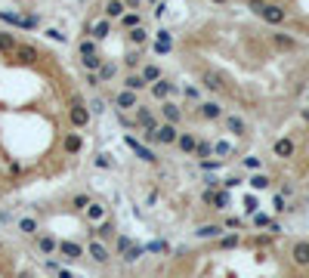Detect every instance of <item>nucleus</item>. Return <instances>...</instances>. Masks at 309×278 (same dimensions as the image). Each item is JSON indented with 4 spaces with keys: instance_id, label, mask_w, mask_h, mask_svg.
Masks as SVG:
<instances>
[{
    "instance_id": "nucleus-1",
    "label": "nucleus",
    "mask_w": 309,
    "mask_h": 278,
    "mask_svg": "<svg viewBox=\"0 0 309 278\" xmlns=\"http://www.w3.org/2000/svg\"><path fill=\"white\" fill-rule=\"evenodd\" d=\"M136 124L142 130H149V133H155L158 130V118H155V111L149 105H136Z\"/></svg>"
},
{
    "instance_id": "nucleus-2",
    "label": "nucleus",
    "mask_w": 309,
    "mask_h": 278,
    "mask_svg": "<svg viewBox=\"0 0 309 278\" xmlns=\"http://www.w3.org/2000/svg\"><path fill=\"white\" fill-rule=\"evenodd\" d=\"M272 152H275V158H294L297 145H294V139L281 136V139H275V142H272Z\"/></svg>"
},
{
    "instance_id": "nucleus-3",
    "label": "nucleus",
    "mask_w": 309,
    "mask_h": 278,
    "mask_svg": "<svg viewBox=\"0 0 309 278\" xmlns=\"http://www.w3.org/2000/svg\"><path fill=\"white\" fill-rule=\"evenodd\" d=\"M176 90H179L176 84H170L167 78H161V81H155V84H152V96H155V99H167L170 93H176Z\"/></svg>"
},
{
    "instance_id": "nucleus-4",
    "label": "nucleus",
    "mask_w": 309,
    "mask_h": 278,
    "mask_svg": "<svg viewBox=\"0 0 309 278\" xmlns=\"http://www.w3.org/2000/svg\"><path fill=\"white\" fill-rule=\"evenodd\" d=\"M223 124H226L229 133H235V136H244V133H247V124H244V118H238V115H223Z\"/></svg>"
},
{
    "instance_id": "nucleus-5",
    "label": "nucleus",
    "mask_w": 309,
    "mask_h": 278,
    "mask_svg": "<svg viewBox=\"0 0 309 278\" xmlns=\"http://www.w3.org/2000/svg\"><path fill=\"white\" fill-rule=\"evenodd\" d=\"M68 118H71V124H75V127H87V124H90V111H87L81 102H75V105H71V111H68Z\"/></svg>"
},
{
    "instance_id": "nucleus-6",
    "label": "nucleus",
    "mask_w": 309,
    "mask_h": 278,
    "mask_svg": "<svg viewBox=\"0 0 309 278\" xmlns=\"http://www.w3.org/2000/svg\"><path fill=\"white\" fill-rule=\"evenodd\" d=\"M176 127L173 124H164V127H158L155 130V142H161V145H170V142H176Z\"/></svg>"
},
{
    "instance_id": "nucleus-7",
    "label": "nucleus",
    "mask_w": 309,
    "mask_h": 278,
    "mask_svg": "<svg viewBox=\"0 0 309 278\" xmlns=\"http://www.w3.org/2000/svg\"><path fill=\"white\" fill-rule=\"evenodd\" d=\"M204 204H213L216 210H226L229 207V192H204Z\"/></svg>"
},
{
    "instance_id": "nucleus-8",
    "label": "nucleus",
    "mask_w": 309,
    "mask_h": 278,
    "mask_svg": "<svg viewBox=\"0 0 309 278\" xmlns=\"http://www.w3.org/2000/svg\"><path fill=\"white\" fill-rule=\"evenodd\" d=\"M108 34H112V22H108V19H99V22L90 25V37H93V41H105Z\"/></svg>"
},
{
    "instance_id": "nucleus-9",
    "label": "nucleus",
    "mask_w": 309,
    "mask_h": 278,
    "mask_svg": "<svg viewBox=\"0 0 309 278\" xmlns=\"http://www.w3.org/2000/svg\"><path fill=\"white\" fill-rule=\"evenodd\" d=\"M115 105H118V108H136V105H139V99H136V93H133V90H127V87H124L118 96H115Z\"/></svg>"
},
{
    "instance_id": "nucleus-10",
    "label": "nucleus",
    "mask_w": 309,
    "mask_h": 278,
    "mask_svg": "<svg viewBox=\"0 0 309 278\" xmlns=\"http://www.w3.org/2000/svg\"><path fill=\"white\" fill-rule=\"evenodd\" d=\"M290 256H294L297 266H309V241H300V244H294Z\"/></svg>"
},
{
    "instance_id": "nucleus-11",
    "label": "nucleus",
    "mask_w": 309,
    "mask_h": 278,
    "mask_svg": "<svg viewBox=\"0 0 309 278\" xmlns=\"http://www.w3.org/2000/svg\"><path fill=\"white\" fill-rule=\"evenodd\" d=\"M198 111H201V118H207V121H220L223 118V108L216 105V102H201Z\"/></svg>"
},
{
    "instance_id": "nucleus-12",
    "label": "nucleus",
    "mask_w": 309,
    "mask_h": 278,
    "mask_svg": "<svg viewBox=\"0 0 309 278\" xmlns=\"http://www.w3.org/2000/svg\"><path fill=\"white\" fill-rule=\"evenodd\" d=\"M201 84L207 87V90H213V93H220L226 84H223V78H220V74H216V71H204L201 74Z\"/></svg>"
},
{
    "instance_id": "nucleus-13",
    "label": "nucleus",
    "mask_w": 309,
    "mask_h": 278,
    "mask_svg": "<svg viewBox=\"0 0 309 278\" xmlns=\"http://www.w3.org/2000/svg\"><path fill=\"white\" fill-rule=\"evenodd\" d=\"M56 250H62V253H65V259H78V256L84 253V247H81V244H75V241H62V244H56Z\"/></svg>"
},
{
    "instance_id": "nucleus-14",
    "label": "nucleus",
    "mask_w": 309,
    "mask_h": 278,
    "mask_svg": "<svg viewBox=\"0 0 309 278\" xmlns=\"http://www.w3.org/2000/svg\"><path fill=\"white\" fill-rule=\"evenodd\" d=\"M81 148H84L81 133H68V136H65V155H78Z\"/></svg>"
},
{
    "instance_id": "nucleus-15",
    "label": "nucleus",
    "mask_w": 309,
    "mask_h": 278,
    "mask_svg": "<svg viewBox=\"0 0 309 278\" xmlns=\"http://www.w3.org/2000/svg\"><path fill=\"white\" fill-rule=\"evenodd\" d=\"M161 115H164V121H167V124H176L179 118H183V111H179V105H176V102H164Z\"/></svg>"
},
{
    "instance_id": "nucleus-16",
    "label": "nucleus",
    "mask_w": 309,
    "mask_h": 278,
    "mask_svg": "<svg viewBox=\"0 0 309 278\" xmlns=\"http://www.w3.org/2000/svg\"><path fill=\"white\" fill-rule=\"evenodd\" d=\"M176 145H179V152L192 155V152H195V145H198V139H195L192 133H179V136H176Z\"/></svg>"
},
{
    "instance_id": "nucleus-17",
    "label": "nucleus",
    "mask_w": 309,
    "mask_h": 278,
    "mask_svg": "<svg viewBox=\"0 0 309 278\" xmlns=\"http://www.w3.org/2000/svg\"><path fill=\"white\" fill-rule=\"evenodd\" d=\"M84 210H87V216H90V219H93V222H99V219H105V204H99V201H90V204H87V207H84Z\"/></svg>"
},
{
    "instance_id": "nucleus-18",
    "label": "nucleus",
    "mask_w": 309,
    "mask_h": 278,
    "mask_svg": "<svg viewBox=\"0 0 309 278\" xmlns=\"http://www.w3.org/2000/svg\"><path fill=\"white\" fill-rule=\"evenodd\" d=\"M272 44H275L278 50H294L297 47V41L290 34H272Z\"/></svg>"
},
{
    "instance_id": "nucleus-19",
    "label": "nucleus",
    "mask_w": 309,
    "mask_h": 278,
    "mask_svg": "<svg viewBox=\"0 0 309 278\" xmlns=\"http://www.w3.org/2000/svg\"><path fill=\"white\" fill-rule=\"evenodd\" d=\"M93 235H96V238H112V235H115V222H112V219H99V226H96Z\"/></svg>"
},
{
    "instance_id": "nucleus-20",
    "label": "nucleus",
    "mask_w": 309,
    "mask_h": 278,
    "mask_svg": "<svg viewBox=\"0 0 309 278\" xmlns=\"http://www.w3.org/2000/svg\"><path fill=\"white\" fill-rule=\"evenodd\" d=\"M105 16L108 19H121L124 16V0H108V4H105Z\"/></svg>"
},
{
    "instance_id": "nucleus-21",
    "label": "nucleus",
    "mask_w": 309,
    "mask_h": 278,
    "mask_svg": "<svg viewBox=\"0 0 309 278\" xmlns=\"http://www.w3.org/2000/svg\"><path fill=\"white\" fill-rule=\"evenodd\" d=\"M90 256H93L96 263H108V250H105V244H99V241L90 244Z\"/></svg>"
},
{
    "instance_id": "nucleus-22",
    "label": "nucleus",
    "mask_w": 309,
    "mask_h": 278,
    "mask_svg": "<svg viewBox=\"0 0 309 278\" xmlns=\"http://www.w3.org/2000/svg\"><path fill=\"white\" fill-rule=\"evenodd\" d=\"M127 41H130V44H145V41H149V31H145L142 25L130 28V31H127Z\"/></svg>"
},
{
    "instance_id": "nucleus-23",
    "label": "nucleus",
    "mask_w": 309,
    "mask_h": 278,
    "mask_svg": "<svg viewBox=\"0 0 309 278\" xmlns=\"http://www.w3.org/2000/svg\"><path fill=\"white\" fill-rule=\"evenodd\" d=\"M139 22H142V19H139V13H124V16H121V28H124V31L139 28Z\"/></svg>"
},
{
    "instance_id": "nucleus-24",
    "label": "nucleus",
    "mask_w": 309,
    "mask_h": 278,
    "mask_svg": "<svg viewBox=\"0 0 309 278\" xmlns=\"http://www.w3.org/2000/svg\"><path fill=\"white\" fill-rule=\"evenodd\" d=\"M139 78H142L145 84H155V81H161V68H158V65H145Z\"/></svg>"
},
{
    "instance_id": "nucleus-25",
    "label": "nucleus",
    "mask_w": 309,
    "mask_h": 278,
    "mask_svg": "<svg viewBox=\"0 0 309 278\" xmlns=\"http://www.w3.org/2000/svg\"><path fill=\"white\" fill-rule=\"evenodd\" d=\"M127 145H130V148H133V152H136L142 161H155V155H152V152H149V148H145L142 142H136V139H127Z\"/></svg>"
},
{
    "instance_id": "nucleus-26",
    "label": "nucleus",
    "mask_w": 309,
    "mask_h": 278,
    "mask_svg": "<svg viewBox=\"0 0 309 278\" xmlns=\"http://www.w3.org/2000/svg\"><path fill=\"white\" fill-rule=\"evenodd\" d=\"M81 65H84L87 71H99V65H102V56H99V53H93V56H84V59H81Z\"/></svg>"
},
{
    "instance_id": "nucleus-27",
    "label": "nucleus",
    "mask_w": 309,
    "mask_h": 278,
    "mask_svg": "<svg viewBox=\"0 0 309 278\" xmlns=\"http://www.w3.org/2000/svg\"><path fill=\"white\" fill-rule=\"evenodd\" d=\"M115 74H118V65H115V62H102V65H99V81H112Z\"/></svg>"
},
{
    "instance_id": "nucleus-28",
    "label": "nucleus",
    "mask_w": 309,
    "mask_h": 278,
    "mask_svg": "<svg viewBox=\"0 0 309 278\" xmlns=\"http://www.w3.org/2000/svg\"><path fill=\"white\" fill-rule=\"evenodd\" d=\"M269 182H272V179H269L266 173H253V176H250V189L263 192V189H269Z\"/></svg>"
},
{
    "instance_id": "nucleus-29",
    "label": "nucleus",
    "mask_w": 309,
    "mask_h": 278,
    "mask_svg": "<svg viewBox=\"0 0 309 278\" xmlns=\"http://www.w3.org/2000/svg\"><path fill=\"white\" fill-rule=\"evenodd\" d=\"M223 226H198V238H220Z\"/></svg>"
},
{
    "instance_id": "nucleus-30",
    "label": "nucleus",
    "mask_w": 309,
    "mask_h": 278,
    "mask_svg": "<svg viewBox=\"0 0 309 278\" xmlns=\"http://www.w3.org/2000/svg\"><path fill=\"white\" fill-rule=\"evenodd\" d=\"M124 87H127V90H133V93H139V90H145V81L139 78V74H130V78L124 81Z\"/></svg>"
},
{
    "instance_id": "nucleus-31",
    "label": "nucleus",
    "mask_w": 309,
    "mask_h": 278,
    "mask_svg": "<svg viewBox=\"0 0 309 278\" xmlns=\"http://www.w3.org/2000/svg\"><path fill=\"white\" fill-rule=\"evenodd\" d=\"M78 53H81V56H93V53H99V50H96V41H93V37H90V41H81V44H78Z\"/></svg>"
},
{
    "instance_id": "nucleus-32",
    "label": "nucleus",
    "mask_w": 309,
    "mask_h": 278,
    "mask_svg": "<svg viewBox=\"0 0 309 278\" xmlns=\"http://www.w3.org/2000/svg\"><path fill=\"white\" fill-rule=\"evenodd\" d=\"M16 56H19L22 62H31L34 56H38V50H34V47H16Z\"/></svg>"
},
{
    "instance_id": "nucleus-33",
    "label": "nucleus",
    "mask_w": 309,
    "mask_h": 278,
    "mask_svg": "<svg viewBox=\"0 0 309 278\" xmlns=\"http://www.w3.org/2000/svg\"><path fill=\"white\" fill-rule=\"evenodd\" d=\"M19 229H22L25 235H34V232H38V219H31V216H25V219L19 222Z\"/></svg>"
},
{
    "instance_id": "nucleus-34",
    "label": "nucleus",
    "mask_w": 309,
    "mask_h": 278,
    "mask_svg": "<svg viewBox=\"0 0 309 278\" xmlns=\"http://www.w3.org/2000/svg\"><path fill=\"white\" fill-rule=\"evenodd\" d=\"M0 50H7V53H10V50H16V37L4 31V34H0Z\"/></svg>"
},
{
    "instance_id": "nucleus-35",
    "label": "nucleus",
    "mask_w": 309,
    "mask_h": 278,
    "mask_svg": "<svg viewBox=\"0 0 309 278\" xmlns=\"http://www.w3.org/2000/svg\"><path fill=\"white\" fill-rule=\"evenodd\" d=\"M38 247H41V250H44V253H53V250H56V241H53V238H50V235H44V238H41V241H38Z\"/></svg>"
},
{
    "instance_id": "nucleus-36",
    "label": "nucleus",
    "mask_w": 309,
    "mask_h": 278,
    "mask_svg": "<svg viewBox=\"0 0 309 278\" xmlns=\"http://www.w3.org/2000/svg\"><path fill=\"white\" fill-rule=\"evenodd\" d=\"M210 152H213L210 142H198V145H195V155H198V158H210Z\"/></svg>"
},
{
    "instance_id": "nucleus-37",
    "label": "nucleus",
    "mask_w": 309,
    "mask_h": 278,
    "mask_svg": "<svg viewBox=\"0 0 309 278\" xmlns=\"http://www.w3.org/2000/svg\"><path fill=\"white\" fill-rule=\"evenodd\" d=\"M213 152L220 155V158H226V155H232V145H226V142H216V145H213Z\"/></svg>"
},
{
    "instance_id": "nucleus-38",
    "label": "nucleus",
    "mask_w": 309,
    "mask_h": 278,
    "mask_svg": "<svg viewBox=\"0 0 309 278\" xmlns=\"http://www.w3.org/2000/svg\"><path fill=\"white\" fill-rule=\"evenodd\" d=\"M253 226H260V229H263V226H272V219H269L266 213H253Z\"/></svg>"
},
{
    "instance_id": "nucleus-39",
    "label": "nucleus",
    "mask_w": 309,
    "mask_h": 278,
    "mask_svg": "<svg viewBox=\"0 0 309 278\" xmlns=\"http://www.w3.org/2000/svg\"><path fill=\"white\" fill-rule=\"evenodd\" d=\"M241 164L247 167V170H260V158H244Z\"/></svg>"
},
{
    "instance_id": "nucleus-40",
    "label": "nucleus",
    "mask_w": 309,
    "mask_h": 278,
    "mask_svg": "<svg viewBox=\"0 0 309 278\" xmlns=\"http://www.w3.org/2000/svg\"><path fill=\"white\" fill-rule=\"evenodd\" d=\"M87 204H90V195H78V198H75V207H78V210H84Z\"/></svg>"
},
{
    "instance_id": "nucleus-41",
    "label": "nucleus",
    "mask_w": 309,
    "mask_h": 278,
    "mask_svg": "<svg viewBox=\"0 0 309 278\" xmlns=\"http://www.w3.org/2000/svg\"><path fill=\"white\" fill-rule=\"evenodd\" d=\"M220 244H223V247H235V244H238V235H229V238H223Z\"/></svg>"
},
{
    "instance_id": "nucleus-42",
    "label": "nucleus",
    "mask_w": 309,
    "mask_h": 278,
    "mask_svg": "<svg viewBox=\"0 0 309 278\" xmlns=\"http://www.w3.org/2000/svg\"><path fill=\"white\" fill-rule=\"evenodd\" d=\"M145 250H152V253H161V250H167V247H164V241H155V244H149Z\"/></svg>"
},
{
    "instance_id": "nucleus-43",
    "label": "nucleus",
    "mask_w": 309,
    "mask_h": 278,
    "mask_svg": "<svg viewBox=\"0 0 309 278\" xmlns=\"http://www.w3.org/2000/svg\"><path fill=\"white\" fill-rule=\"evenodd\" d=\"M127 65H139V53H136V50L127 53Z\"/></svg>"
},
{
    "instance_id": "nucleus-44",
    "label": "nucleus",
    "mask_w": 309,
    "mask_h": 278,
    "mask_svg": "<svg viewBox=\"0 0 309 278\" xmlns=\"http://www.w3.org/2000/svg\"><path fill=\"white\" fill-rule=\"evenodd\" d=\"M272 207H275V210L281 213V210H284V198H281V195H275V201H272Z\"/></svg>"
},
{
    "instance_id": "nucleus-45",
    "label": "nucleus",
    "mask_w": 309,
    "mask_h": 278,
    "mask_svg": "<svg viewBox=\"0 0 309 278\" xmlns=\"http://www.w3.org/2000/svg\"><path fill=\"white\" fill-rule=\"evenodd\" d=\"M127 247H130V238H118V250H121V253H124V250H127Z\"/></svg>"
},
{
    "instance_id": "nucleus-46",
    "label": "nucleus",
    "mask_w": 309,
    "mask_h": 278,
    "mask_svg": "<svg viewBox=\"0 0 309 278\" xmlns=\"http://www.w3.org/2000/svg\"><path fill=\"white\" fill-rule=\"evenodd\" d=\"M47 37H53V41H65V34H59V31H53V28L47 31Z\"/></svg>"
},
{
    "instance_id": "nucleus-47",
    "label": "nucleus",
    "mask_w": 309,
    "mask_h": 278,
    "mask_svg": "<svg viewBox=\"0 0 309 278\" xmlns=\"http://www.w3.org/2000/svg\"><path fill=\"white\" fill-rule=\"evenodd\" d=\"M108 164H112V161H108L105 155H99V158H96V167H108Z\"/></svg>"
},
{
    "instance_id": "nucleus-48",
    "label": "nucleus",
    "mask_w": 309,
    "mask_h": 278,
    "mask_svg": "<svg viewBox=\"0 0 309 278\" xmlns=\"http://www.w3.org/2000/svg\"><path fill=\"white\" fill-rule=\"evenodd\" d=\"M124 7H133V10H136V7H139V0H127V4H124Z\"/></svg>"
},
{
    "instance_id": "nucleus-49",
    "label": "nucleus",
    "mask_w": 309,
    "mask_h": 278,
    "mask_svg": "<svg viewBox=\"0 0 309 278\" xmlns=\"http://www.w3.org/2000/svg\"><path fill=\"white\" fill-rule=\"evenodd\" d=\"M56 275H59V278H71V275H68V272H65V269H59V272H56Z\"/></svg>"
},
{
    "instance_id": "nucleus-50",
    "label": "nucleus",
    "mask_w": 309,
    "mask_h": 278,
    "mask_svg": "<svg viewBox=\"0 0 309 278\" xmlns=\"http://www.w3.org/2000/svg\"><path fill=\"white\" fill-rule=\"evenodd\" d=\"M303 121H309V108H303Z\"/></svg>"
},
{
    "instance_id": "nucleus-51",
    "label": "nucleus",
    "mask_w": 309,
    "mask_h": 278,
    "mask_svg": "<svg viewBox=\"0 0 309 278\" xmlns=\"http://www.w3.org/2000/svg\"><path fill=\"white\" fill-rule=\"evenodd\" d=\"M210 4H226V0H210Z\"/></svg>"
},
{
    "instance_id": "nucleus-52",
    "label": "nucleus",
    "mask_w": 309,
    "mask_h": 278,
    "mask_svg": "<svg viewBox=\"0 0 309 278\" xmlns=\"http://www.w3.org/2000/svg\"><path fill=\"white\" fill-rule=\"evenodd\" d=\"M152 4H158V0H152Z\"/></svg>"
}]
</instances>
